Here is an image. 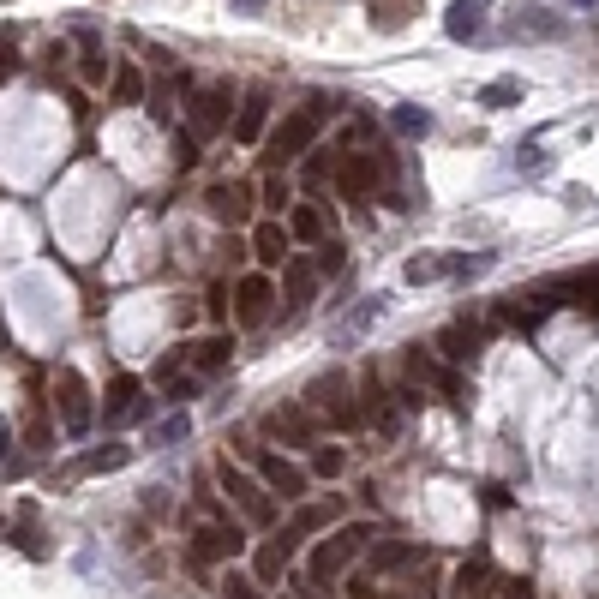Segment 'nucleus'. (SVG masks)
Masks as SVG:
<instances>
[{"label":"nucleus","mask_w":599,"mask_h":599,"mask_svg":"<svg viewBox=\"0 0 599 599\" xmlns=\"http://www.w3.org/2000/svg\"><path fill=\"white\" fill-rule=\"evenodd\" d=\"M252 258L270 264V270H282V264L294 258V234H288L282 222H258V228H252Z\"/></svg>","instance_id":"2eb2a0df"},{"label":"nucleus","mask_w":599,"mask_h":599,"mask_svg":"<svg viewBox=\"0 0 599 599\" xmlns=\"http://www.w3.org/2000/svg\"><path fill=\"white\" fill-rule=\"evenodd\" d=\"M252 474L264 480V492L276 498V504H306V486H312V474L294 462V456H276V450H258L252 456Z\"/></svg>","instance_id":"423d86ee"},{"label":"nucleus","mask_w":599,"mask_h":599,"mask_svg":"<svg viewBox=\"0 0 599 599\" xmlns=\"http://www.w3.org/2000/svg\"><path fill=\"white\" fill-rule=\"evenodd\" d=\"M504 599H534V594H528V582L516 576V582H504Z\"/></svg>","instance_id":"c9c22d12"},{"label":"nucleus","mask_w":599,"mask_h":599,"mask_svg":"<svg viewBox=\"0 0 599 599\" xmlns=\"http://www.w3.org/2000/svg\"><path fill=\"white\" fill-rule=\"evenodd\" d=\"M264 126H270V90L252 84V90L240 96V108H234V138H240V144H258Z\"/></svg>","instance_id":"ddd939ff"},{"label":"nucleus","mask_w":599,"mask_h":599,"mask_svg":"<svg viewBox=\"0 0 599 599\" xmlns=\"http://www.w3.org/2000/svg\"><path fill=\"white\" fill-rule=\"evenodd\" d=\"M312 288H318L312 258H288V264H282V300H288V312H306V306H312Z\"/></svg>","instance_id":"dca6fc26"},{"label":"nucleus","mask_w":599,"mask_h":599,"mask_svg":"<svg viewBox=\"0 0 599 599\" xmlns=\"http://www.w3.org/2000/svg\"><path fill=\"white\" fill-rule=\"evenodd\" d=\"M336 516H342V504H336V498H324V504H300L288 528H294V534L306 540V534H318V528H324V522H336Z\"/></svg>","instance_id":"412c9836"},{"label":"nucleus","mask_w":599,"mask_h":599,"mask_svg":"<svg viewBox=\"0 0 599 599\" xmlns=\"http://www.w3.org/2000/svg\"><path fill=\"white\" fill-rule=\"evenodd\" d=\"M318 144V120L300 108V114H288V120H276V132H264V168L276 174V168H288V162H300L306 150Z\"/></svg>","instance_id":"20e7f679"},{"label":"nucleus","mask_w":599,"mask_h":599,"mask_svg":"<svg viewBox=\"0 0 599 599\" xmlns=\"http://www.w3.org/2000/svg\"><path fill=\"white\" fill-rule=\"evenodd\" d=\"M54 414H60L66 432H84V420H90V384H84L72 366L54 372Z\"/></svg>","instance_id":"1a4fd4ad"},{"label":"nucleus","mask_w":599,"mask_h":599,"mask_svg":"<svg viewBox=\"0 0 599 599\" xmlns=\"http://www.w3.org/2000/svg\"><path fill=\"white\" fill-rule=\"evenodd\" d=\"M450 588H456V599H492V570L486 564H462Z\"/></svg>","instance_id":"b1692460"},{"label":"nucleus","mask_w":599,"mask_h":599,"mask_svg":"<svg viewBox=\"0 0 599 599\" xmlns=\"http://www.w3.org/2000/svg\"><path fill=\"white\" fill-rule=\"evenodd\" d=\"M186 552H192V564H234L246 552V522H228V516L198 522L192 540H186Z\"/></svg>","instance_id":"39448f33"},{"label":"nucleus","mask_w":599,"mask_h":599,"mask_svg":"<svg viewBox=\"0 0 599 599\" xmlns=\"http://www.w3.org/2000/svg\"><path fill=\"white\" fill-rule=\"evenodd\" d=\"M354 599H378V594H366V582H354Z\"/></svg>","instance_id":"e433bc0d"},{"label":"nucleus","mask_w":599,"mask_h":599,"mask_svg":"<svg viewBox=\"0 0 599 599\" xmlns=\"http://www.w3.org/2000/svg\"><path fill=\"white\" fill-rule=\"evenodd\" d=\"M204 210L216 216V222H246V210H252V186H240V180H222V186H210L204 192Z\"/></svg>","instance_id":"4468645a"},{"label":"nucleus","mask_w":599,"mask_h":599,"mask_svg":"<svg viewBox=\"0 0 599 599\" xmlns=\"http://www.w3.org/2000/svg\"><path fill=\"white\" fill-rule=\"evenodd\" d=\"M270 300H276V276L252 270V276L234 282V318H240V324H264V318H270Z\"/></svg>","instance_id":"9b49d317"},{"label":"nucleus","mask_w":599,"mask_h":599,"mask_svg":"<svg viewBox=\"0 0 599 599\" xmlns=\"http://www.w3.org/2000/svg\"><path fill=\"white\" fill-rule=\"evenodd\" d=\"M216 480H222V492L240 504V522H246V528H276V498L264 492V480H258V474H246L240 462H228V456H222V462H216Z\"/></svg>","instance_id":"7ed1b4c3"},{"label":"nucleus","mask_w":599,"mask_h":599,"mask_svg":"<svg viewBox=\"0 0 599 599\" xmlns=\"http://www.w3.org/2000/svg\"><path fill=\"white\" fill-rule=\"evenodd\" d=\"M288 234H294V240H312V246H318V240H324V216H318L312 204H294V216H288Z\"/></svg>","instance_id":"bb28decb"},{"label":"nucleus","mask_w":599,"mask_h":599,"mask_svg":"<svg viewBox=\"0 0 599 599\" xmlns=\"http://www.w3.org/2000/svg\"><path fill=\"white\" fill-rule=\"evenodd\" d=\"M138 396H144V384H138V378H114V384H108L102 414H108V420H126V414H138Z\"/></svg>","instance_id":"aec40b11"},{"label":"nucleus","mask_w":599,"mask_h":599,"mask_svg":"<svg viewBox=\"0 0 599 599\" xmlns=\"http://www.w3.org/2000/svg\"><path fill=\"white\" fill-rule=\"evenodd\" d=\"M228 108H234V90H228V84H204V90L192 96V138L228 132Z\"/></svg>","instance_id":"6e6552de"},{"label":"nucleus","mask_w":599,"mask_h":599,"mask_svg":"<svg viewBox=\"0 0 599 599\" xmlns=\"http://www.w3.org/2000/svg\"><path fill=\"white\" fill-rule=\"evenodd\" d=\"M540 294H558L552 306H576V312H588V318H599V270H570V276L546 282Z\"/></svg>","instance_id":"f8f14e48"},{"label":"nucleus","mask_w":599,"mask_h":599,"mask_svg":"<svg viewBox=\"0 0 599 599\" xmlns=\"http://www.w3.org/2000/svg\"><path fill=\"white\" fill-rule=\"evenodd\" d=\"M252 576H258V588L282 582V576H288V552H282L276 540H270V546H258V552H252Z\"/></svg>","instance_id":"4be33fe9"},{"label":"nucleus","mask_w":599,"mask_h":599,"mask_svg":"<svg viewBox=\"0 0 599 599\" xmlns=\"http://www.w3.org/2000/svg\"><path fill=\"white\" fill-rule=\"evenodd\" d=\"M0 528H6V516H0Z\"/></svg>","instance_id":"ea45409f"},{"label":"nucleus","mask_w":599,"mask_h":599,"mask_svg":"<svg viewBox=\"0 0 599 599\" xmlns=\"http://www.w3.org/2000/svg\"><path fill=\"white\" fill-rule=\"evenodd\" d=\"M426 552L414 546V540H390V546H372V576H396V570H408V564H420Z\"/></svg>","instance_id":"6ab92c4d"},{"label":"nucleus","mask_w":599,"mask_h":599,"mask_svg":"<svg viewBox=\"0 0 599 599\" xmlns=\"http://www.w3.org/2000/svg\"><path fill=\"white\" fill-rule=\"evenodd\" d=\"M78 72H84V84H102V78H108V54H102V48H84Z\"/></svg>","instance_id":"7c9ffc66"},{"label":"nucleus","mask_w":599,"mask_h":599,"mask_svg":"<svg viewBox=\"0 0 599 599\" xmlns=\"http://www.w3.org/2000/svg\"><path fill=\"white\" fill-rule=\"evenodd\" d=\"M312 480H342L348 474V456L336 450V444H312V468H306Z\"/></svg>","instance_id":"393cba45"},{"label":"nucleus","mask_w":599,"mask_h":599,"mask_svg":"<svg viewBox=\"0 0 599 599\" xmlns=\"http://www.w3.org/2000/svg\"><path fill=\"white\" fill-rule=\"evenodd\" d=\"M348 390H354V384H348V372H324V378H312V384H306V402H300V408H306L312 420L336 426V432H354L366 414H360V402H354Z\"/></svg>","instance_id":"f257e3e1"},{"label":"nucleus","mask_w":599,"mask_h":599,"mask_svg":"<svg viewBox=\"0 0 599 599\" xmlns=\"http://www.w3.org/2000/svg\"><path fill=\"white\" fill-rule=\"evenodd\" d=\"M480 12H486V0H456L450 6V36L462 42V36H480Z\"/></svg>","instance_id":"a878e982"},{"label":"nucleus","mask_w":599,"mask_h":599,"mask_svg":"<svg viewBox=\"0 0 599 599\" xmlns=\"http://www.w3.org/2000/svg\"><path fill=\"white\" fill-rule=\"evenodd\" d=\"M480 102H486V108H498V102H522V84H516V78H498V84L480 90Z\"/></svg>","instance_id":"c756f323"},{"label":"nucleus","mask_w":599,"mask_h":599,"mask_svg":"<svg viewBox=\"0 0 599 599\" xmlns=\"http://www.w3.org/2000/svg\"><path fill=\"white\" fill-rule=\"evenodd\" d=\"M222 599H264V594H258V582H246V576H222Z\"/></svg>","instance_id":"2f4dec72"},{"label":"nucleus","mask_w":599,"mask_h":599,"mask_svg":"<svg viewBox=\"0 0 599 599\" xmlns=\"http://www.w3.org/2000/svg\"><path fill=\"white\" fill-rule=\"evenodd\" d=\"M246 6H258V0H246Z\"/></svg>","instance_id":"58836bf2"},{"label":"nucleus","mask_w":599,"mask_h":599,"mask_svg":"<svg viewBox=\"0 0 599 599\" xmlns=\"http://www.w3.org/2000/svg\"><path fill=\"white\" fill-rule=\"evenodd\" d=\"M390 174V162H372V156H336V192L342 198H372V186Z\"/></svg>","instance_id":"9d476101"},{"label":"nucleus","mask_w":599,"mask_h":599,"mask_svg":"<svg viewBox=\"0 0 599 599\" xmlns=\"http://www.w3.org/2000/svg\"><path fill=\"white\" fill-rule=\"evenodd\" d=\"M264 204H270V210H294V204H288V186H282V180H264Z\"/></svg>","instance_id":"72a5a7b5"},{"label":"nucleus","mask_w":599,"mask_h":599,"mask_svg":"<svg viewBox=\"0 0 599 599\" xmlns=\"http://www.w3.org/2000/svg\"><path fill=\"white\" fill-rule=\"evenodd\" d=\"M114 102H144V72H138L132 60L114 72Z\"/></svg>","instance_id":"cd10ccee"},{"label":"nucleus","mask_w":599,"mask_h":599,"mask_svg":"<svg viewBox=\"0 0 599 599\" xmlns=\"http://www.w3.org/2000/svg\"><path fill=\"white\" fill-rule=\"evenodd\" d=\"M192 162H198V138L180 132V138H174V168H192Z\"/></svg>","instance_id":"473e14b6"},{"label":"nucleus","mask_w":599,"mask_h":599,"mask_svg":"<svg viewBox=\"0 0 599 599\" xmlns=\"http://www.w3.org/2000/svg\"><path fill=\"white\" fill-rule=\"evenodd\" d=\"M126 456H132V444H108V450H96V456H78L66 474H114Z\"/></svg>","instance_id":"5701e85b"},{"label":"nucleus","mask_w":599,"mask_h":599,"mask_svg":"<svg viewBox=\"0 0 599 599\" xmlns=\"http://www.w3.org/2000/svg\"><path fill=\"white\" fill-rule=\"evenodd\" d=\"M480 342H486V324H450V330H438V348H444V360H474L480 354Z\"/></svg>","instance_id":"f3484780"},{"label":"nucleus","mask_w":599,"mask_h":599,"mask_svg":"<svg viewBox=\"0 0 599 599\" xmlns=\"http://www.w3.org/2000/svg\"><path fill=\"white\" fill-rule=\"evenodd\" d=\"M228 354H234V342H228V336H198V342H186V348H180V360H186V366H198V372H222V366H228Z\"/></svg>","instance_id":"a211bd4d"},{"label":"nucleus","mask_w":599,"mask_h":599,"mask_svg":"<svg viewBox=\"0 0 599 599\" xmlns=\"http://www.w3.org/2000/svg\"><path fill=\"white\" fill-rule=\"evenodd\" d=\"M306 156H312V162H306V174H300V180H306V186H330V180H336V156H330V150H318V144H312Z\"/></svg>","instance_id":"c85d7f7f"},{"label":"nucleus","mask_w":599,"mask_h":599,"mask_svg":"<svg viewBox=\"0 0 599 599\" xmlns=\"http://www.w3.org/2000/svg\"><path fill=\"white\" fill-rule=\"evenodd\" d=\"M18 552H30V558H48V546H42V534H36V528H18Z\"/></svg>","instance_id":"f704fd0d"},{"label":"nucleus","mask_w":599,"mask_h":599,"mask_svg":"<svg viewBox=\"0 0 599 599\" xmlns=\"http://www.w3.org/2000/svg\"><path fill=\"white\" fill-rule=\"evenodd\" d=\"M372 540V528L366 522H348V528H336L324 546H312V558H306V582L312 588H336L342 582V570L360 558V546Z\"/></svg>","instance_id":"f03ea898"},{"label":"nucleus","mask_w":599,"mask_h":599,"mask_svg":"<svg viewBox=\"0 0 599 599\" xmlns=\"http://www.w3.org/2000/svg\"><path fill=\"white\" fill-rule=\"evenodd\" d=\"M258 426H264V438H276V444H288V450H312V444H318V420H312L306 408H270Z\"/></svg>","instance_id":"0eeeda50"},{"label":"nucleus","mask_w":599,"mask_h":599,"mask_svg":"<svg viewBox=\"0 0 599 599\" xmlns=\"http://www.w3.org/2000/svg\"><path fill=\"white\" fill-rule=\"evenodd\" d=\"M0 462H6V426H0Z\"/></svg>","instance_id":"4c0bfd02"}]
</instances>
